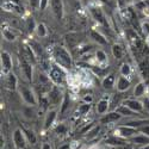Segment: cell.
I'll list each match as a JSON object with an SVG mask.
<instances>
[{"label": "cell", "mask_w": 149, "mask_h": 149, "mask_svg": "<svg viewBox=\"0 0 149 149\" xmlns=\"http://www.w3.org/2000/svg\"><path fill=\"white\" fill-rule=\"evenodd\" d=\"M78 48H79V54L80 55H84V54H86L87 52H91L92 49L94 48V45L93 44H84V45H79Z\"/></svg>", "instance_id": "cell-42"}, {"label": "cell", "mask_w": 149, "mask_h": 149, "mask_svg": "<svg viewBox=\"0 0 149 149\" xmlns=\"http://www.w3.org/2000/svg\"><path fill=\"white\" fill-rule=\"evenodd\" d=\"M20 54L25 57L26 60H29L32 65H36L37 63V55L35 54V52L32 50V48L29 45V44H24L22 50H20Z\"/></svg>", "instance_id": "cell-16"}, {"label": "cell", "mask_w": 149, "mask_h": 149, "mask_svg": "<svg viewBox=\"0 0 149 149\" xmlns=\"http://www.w3.org/2000/svg\"><path fill=\"white\" fill-rule=\"evenodd\" d=\"M50 1H52V0H41V3H40V10L41 11H44L49 5H50Z\"/></svg>", "instance_id": "cell-43"}, {"label": "cell", "mask_w": 149, "mask_h": 149, "mask_svg": "<svg viewBox=\"0 0 149 149\" xmlns=\"http://www.w3.org/2000/svg\"><path fill=\"white\" fill-rule=\"evenodd\" d=\"M66 43L67 45L69 47V49H73V48H77L80 45V36L75 32H72V33H68L66 35Z\"/></svg>", "instance_id": "cell-21"}, {"label": "cell", "mask_w": 149, "mask_h": 149, "mask_svg": "<svg viewBox=\"0 0 149 149\" xmlns=\"http://www.w3.org/2000/svg\"><path fill=\"white\" fill-rule=\"evenodd\" d=\"M131 86V81L129 78L127 77H123V75H119L117 78V81H116V88L118 92H127Z\"/></svg>", "instance_id": "cell-17"}, {"label": "cell", "mask_w": 149, "mask_h": 149, "mask_svg": "<svg viewBox=\"0 0 149 149\" xmlns=\"http://www.w3.org/2000/svg\"><path fill=\"white\" fill-rule=\"evenodd\" d=\"M4 146H5V140L3 137V135H1V136H0V149H3Z\"/></svg>", "instance_id": "cell-49"}, {"label": "cell", "mask_w": 149, "mask_h": 149, "mask_svg": "<svg viewBox=\"0 0 149 149\" xmlns=\"http://www.w3.org/2000/svg\"><path fill=\"white\" fill-rule=\"evenodd\" d=\"M91 110H92V104L82 102V104L79 105V107H78V113H79V116H85V115H87Z\"/></svg>", "instance_id": "cell-35"}, {"label": "cell", "mask_w": 149, "mask_h": 149, "mask_svg": "<svg viewBox=\"0 0 149 149\" xmlns=\"http://www.w3.org/2000/svg\"><path fill=\"white\" fill-rule=\"evenodd\" d=\"M123 117L122 115H119L116 110H112V111H109L107 113L103 115L99 119L100 124H111V123H116L118 120H120Z\"/></svg>", "instance_id": "cell-14"}, {"label": "cell", "mask_w": 149, "mask_h": 149, "mask_svg": "<svg viewBox=\"0 0 149 149\" xmlns=\"http://www.w3.org/2000/svg\"><path fill=\"white\" fill-rule=\"evenodd\" d=\"M0 61H1V73L4 75H7L13 68V61H12L11 54L6 50H3L1 54H0Z\"/></svg>", "instance_id": "cell-9"}, {"label": "cell", "mask_w": 149, "mask_h": 149, "mask_svg": "<svg viewBox=\"0 0 149 149\" xmlns=\"http://www.w3.org/2000/svg\"><path fill=\"white\" fill-rule=\"evenodd\" d=\"M18 61H19V67H20V70L23 73L24 78H25L29 82H32L33 81V65L29 60H26L24 57L20 53L18 56Z\"/></svg>", "instance_id": "cell-3"}, {"label": "cell", "mask_w": 149, "mask_h": 149, "mask_svg": "<svg viewBox=\"0 0 149 149\" xmlns=\"http://www.w3.org/2000/svg\"><path fill=\"white\" fill-rule=\"evenodd\" d=\"M52 11L54 16L56 17L57 20H61L63 18L65 15V5H63V0H52L50 1Z\"/></svg>", "instance_id": "cell-11"}, {"label": "cell", "mask_w": 149, "mask_h": 149, "mask_svg": "<svg viewBox=\"0 0 149 149\" xmlns=\"http://www.w3.org/2000/svg\"><path fill=\"white\" fill-rule=\"evenodd\" d=\"M123 124H125V125H129V127H132V128H136V129H140L144 125H147V124H149V119H144V118H131L129 120H127L125 123H123Z\"/></svg>", "instance_id": "cell-25"}, {"label": "cell", "mask_w": 149, "mask_h": 149, "mask_svg": "<svg viewBox=\"0 0 149 149\" xmlns=\"http://www.w3.org/2000/svg\"><path fill=\"white\" fill-rule=\"evenodd\" d=\"M123 104H125L129 109H131L134 112L141 115L143 111H144V105H143V102H141L139 98H129V99H125L123 102Z\"/></svg>", "instance_id": "cell-10"}, {"label": "cell", "mask_w": 149, "mask_h": 149, "mask_svg": "<svg viewBox=\"0 0 149 149\" xmlns=\"http://www.w3.org/2000/svg\"><path fill=\"white\" fill-rule=\"evenodd\" d=\"M119 74H120V75H123V77L129 78L132 74V67L128 63V62H124V63H122V66L119 68Z\"/></svg>", "instance_id": "cell-32"}, {"label": "cell", "mask_w": 149, "mask_h": 149, "mask_svg": "<svg viewBox=\"0 0 149 149\" xmlns=\"http://www.w3.org/2000/svg\"><path fill=\"white\" fill-rule=\"evenodd\" d=\"M147 84L141 80L136 84V86L134 87V97L135 98H143L146 97V93H147Z\"/></svg>", "instance_id": "cell-23"}, {"label": "cell", "mask_w": 149, "mask_h": 149, "mask_svg": "<svg viewBox=\"0 0 149 149\" xmlns=\"http://www.w3.org/2000/svg\"><path fill=\"white\" fill-rule=\"evenodd\" d=\"M111 53H112L113 57L116 60H122L124 57V55H125V50H124V47L119 43H115L112 44V47H111Z\"/></svg>", "instance_id": "cell-27"}, {"label": "cell", "mask_w": 149, "mask_h": 149, "mask_svg": "<svg viewBox=\"0 0 149 149\" xmlns=\"http://www.w3.org/2000/svg\"><path fill=\"white\" fill-rule=\"evenodd\" d=\"M1 33H3V37H4V38H5L6 41H8V42H15L16 38H17L16 33L12 31L11 28H6V26H4V28L1 29Z\"/></svg>", "instance_id": "cell-30"}, {"label": "cell", "mask_w": 149, "mask_h": 149, "mask_svg": "<svg viewBox=\"0 0 149 149\" xmlns=\"http://www.w3.org/2000/svg\"><path fill=\"white\" fill-rule=\"evenodd\" d=\"M99 132H100V127H99V125H93V128L85 135V139L88 140V141H91L93 139H97Z\"/></svg>", "instance_id": "cell-33"}, {"label": "cell", "mask_w": 149, "mask_h": 149, "mask_svg": "<svg viewBox=\"0 0 149 149\" xmlns=\"http://www.w3.org/2000/svg\"><path fill=\"white\" fill-rule=\"evenodd\" d=\"M105 143L106 144H110V146H116V147H123L127 144V140H123L120 137H117L116 135H112L110 136V137H107L105 140Z\"/></svg>", "instance_id": "cell-28"}, {"label": "cell", "mask_w": 149, "mask_h": 149, "mask_svg": "<svg viewBox=\"0 0 149 149\" xmlns=\"http://www.w3.org/2000/svg\"><path fill=\"white\" fill-rule=\"evenodd\" d=\"M143 105H144V110H148L149 111V98H144V100H143Z\"/></svg>", "instance_id": "cell-48"}, {"label": "cell", "mask_w": 149, "mask_h": 149, "mask_svg": "<svg viewBox=\"0 0 149 149\" xmlns=\"http://www.w3.org/2000/svg\"><path fill=\"white\" fill-rule=\"evenodd\" d=\"M82 102H84V103H90V104H92L93 97H92L91 94H85V95L82 97Z\"/></svg>", "instance_id": "cell-45"}, {"label": "cell", "mask_w": 149, "mask_h": 149, "mask_svg": "<svg viewBox=\"0 0 149 149\" xmlns=\"http://www.w3.org/2000/svg\"><path fill=\"white\" fill-rule=\"evenodd\" d=\"M36 26H37V24L33 19V17H29L26 19V30L29 33H33L36 31Z\"/></svg>", "instance_id": "cell-39"}, {"label": "cell", "mask_w": 149, "mask_h": 149, "mask_svg": "<svg viewBox=\"0 0 149 149\" xmlns=\"http://www.w3.org/2000/svg\"><path fill=\"white\" fill-rule=\"evenodd\" d=\"M28 44L32 48V50L35 52V54L37 55V57L43 54V48H42V45H41L38 42H36V41H32V40H31V41L28 42Z\"/></svg>", "instance_id": "cell-36"}, {"label": "cell", "mask_w": 149, "mask_h": 149, "mask_svg": "<svg viewBox=\"0 0 149 149\" xmlns=\"http://www.w3.org/2000/svg\"><path fill=\"white\" fill-rule=\"evenodd\" d=\"M94 60L98 63V66L105 67V65L107 63V54L103 50V49H97L95 54H94Z\"/></svg>", "instance_id": "cell-26"}, {"label": "cell", "mask_w": 149, "mask_h": 149, "mask_svg": "<svg viewBox=\"0 0 149 149\" xmlns=\"http://www.w3.org/2000/svg\"><path fill=\"white\" fill-rule=\"evenodd\" d=\"M35 33L37 35V37H40V38H44V37L48 36V28L44 23H38L36 26V31Z\"/></svg>", "instance_id": "cell-31"}, {"label": "cell", "mask_w": 149, "mask_h": 149, "mask_svg": "<svg viewBox=\"0 0 149 149\" xmlns=\"http://www.w3.org/2000/svg\"><path fill=\"white\" fill-rule=\"evenodd\" d=\"M69 106H70V94L68 92H66L63 100H62V103L60 105V115H65L69 110Z\"/></svg>", "instance_id": "cell-29"}, {"label": "cell", "mask_w": 149, "mask_h": 149, "mask_svg": "<svg viewBox=\"0 0 149 149\" xmlns=\"http://www.w3.org/2000/svg\"><path fill=\"white\" fill-rule=\"evenodd\" d=\"M23 131H24V134H25V136H26L28 142H29L30 144H36V142H37V136H36L35 131L31 130V129H23Z\"/></svg>", "instance_id": "cell-34"}, {"label": "cell", "mask_w": 149, "mask_h": 149, "mask_svg": "<svg viewBox=\"0 0 149 149\" xmlns=\"http://www.w3.org/2000/svg\"><path fill=\"white\" fill-rule=\"evenodd\" d=\"M139 131H140L141 134H143V135L149 136V124H147V125H144V127L140 128V129H139Z\"/></svg>", "instance_id": "cell-46"}, {"label": "cell", "mask_w": 149, "mask_h": 149, "mask_svg": "<svg viewBox=\"0 0 149 149\" xmlns=\"http://www.w3.org/2000/svg\"><path fill=\"white\" fill-rule=\"evenodd\" d=\"M116 111H117L119 115H122V117H127V118H134V117H137L139 116V113L134 112V111L131 109H129L125 104H122L118 107H116Z\"/></svg>", "instance_id": "cell-24"}, {"label": "cell", "mask_w": 149, "mask_h": 149, "mask_svg": "<svg viewBox=\"0 0 149 149\" xmlns=\"http://www.w3.org/2000/svg\"><path fill=\"white\" fill-rule=\"evenodd\" d=\"M141 32L144 38H149V22H142L141 23Z\"/></svg>", "instance_id": "cell-41"}, {"label": "cell", "mask_w": 149, "mask_h": 149, "mask_svg": "<svg viewBox=\"0 0 149 149\" xmlns=\"http://www.w3.org/2000/svg\"><path fill=\"white\" fill-rule=\"evenodd\" d=\"M48 99H49V103L53 106H58L61 105L62 100H63V97H65V93L60 90V86L57 85H54L53 88L49 91V93L47 94Z\"/></svg>", "instance_id": "cell-7"}, {"label": "cell", "mask_w": 149, "mask_h": 149, "mask_svg": "<svg viewBox=\"0 0 149 149\" xmlns=\"http://www.w3.org/2000/svg\"><path fill=\"white\" fill-rule=\"evenodd\" d=\"M88 11H90V15H91L92 19H94L95 23H98L99 25H102L104 28L107 26L106 16H105L104 11H103V8L100 6H90Z\"/></svg>", "instance_id": "cell-6"}, {"label": "cell", "mask_w": 149, "mask_h": 149, "mask_svg": "<svg viewBox=\"0 0 149 149\" xmlns=\"http://www.w3.org/2000/svg\"><path fill=\"white\" fill-rule=\"evenodd\" d=\"M98 1L102 4H105V5H110V0H98Z\"/></svg>", "instance_id": "cell-50"}, {"label": "cell", "mask_w": 149, "mask_h": 149, "mask_svg": "<svg viewBox=\"0 0 149 149\" xmlns=\"http://www.w3.org/2000/svg\"><path fill=\"white\" fill-rule=\"evenodd\" d=\"M29 3H30V7H31L32 10L40 8V3H41V0H29Z\"/></svg>", "instance_id": "cell-44"}, {"label": "cell", "mask_w": 149, "mask_h": 149, "mask_svg": "<svg viewBox=\"0 0 149 149\" xmlns=\"http://www.w3.org/2000/svg\"><path fill=\"white\" fill-rule=\"evenodd\" d=\"M5 86H6V88L8 91H16L18 90V78L13 73H8L7 75H5Z\"/></svg>", "instance_id": "cell-18"}, {"label": "cell", "mask_w": 149, "mask_h": 149, "mask_svg": "<svg viewBox=\"0 0 149 149\" xmlns=\"http://www.w3.org/2000/svg\"><path fill=\"white\" fill-rule=\"evenodd\" d=\"M54 131H55V134L58 135V136H63V135L67 134V131H68V127L66 125L65 123H58L57 125L54 128Z\"/></svg>", "instance_id": "cell-38"}, {"label": "cell", "mask_w": 149, "mask_h": 149, "mask_svg": "<svg viewBox=\"0 0 149 149\" xmlns=\"http://www.w3.org/2000/svg\"><path fill=\"white\" fill-rule=\"evenodd\" d=\"M90 37L92 38V41L94 43H97L98 45H106L107 44V38H106V37L100 31H98V30L92 29L90 31Z\"/></svg>", "instance_id": "cell-19"}, {"label": "cell", "mask_w": 149, "mask_h": 149, "mask_svg": "<svg viewBox=\"0 0 149 149\" xmlns=\"http://www.w3.org/2000/svg\"><path fill=\"white\" fill-rule=\"evenodd\" d=\"M110 110H111V109H110V97H109V95H105V97H103L102 99H99L98 103H97V105H95L97 113L100 115V116H103V115L107 113Z\"/></svg>", "instance_id": "cell-13"}, {"label": "cell", "mask_w": 149, "mask_h": 149, "mask_svg": "<svg viewBox=\"0 0 149 149\" xmlns=\"http://www.w3.org/2000/svg\"><path fill=\"white\" fill-rule=\"evenodd\" d=\"M137 134H140L139 129L125 125V124H120V125H118L113 131V135H116L117 137H120V139L127 140V141H129L131 137H134V136L137 135Z\"/></svg>", "instance_id": "cell-4"}, {"label": "cell", "mask_w": 149, "mask_h": 149, "mask_svg": "<svg viewBox=\"0 0 149 149\" xmlns=\"http://www.w3.org/2000/svg\"><path fill=\"white\" fill-rule=\"evenodd\" d=\"M125 100L123 97V92H118L115 93L113 95H111V99H110V109L111 110H116V107H118L119 105L123 104V102Z\"/></svg>", "instance_id": "cell-22"}, {"label": "cell", "mask_w": 149, "mask_h": 149, "mask_svg": "<svg viewBox=\"0 0 149 149\" xmlns=\"http://www.w3.org/2000/svg\"><path fill=\"white\" fill-rule=\"evenodd\" d=\"M12 141H13V146L16 149H26L28 140H26V136L24 134L23 129L17 128L13 131V134H12Z\"/></svg>", "instance_id": "cell-8"}, {"label": "cell", "mask_w": 149, "mask_h": 149, "mask_svg": "<svg viewBox=\"0 0 149 149\" xmlns=\"http://www.w3.org/2000/svg\"><path fill=\"white\" fill-rule=\"evenodd\" d=\"M57 119V110L53 109V110H48L45 117H44V123H43V129L44 130H49L54 127V124Z\"/></svg>", "instance_id": "cell-12"}, {"label": "cell", "mask_w": 149, "mask_h": 149, "mask_svg": "<svg viewBox=\"0 0 149 149\" xmlns=\"http://www.w3.org/2000/svg\"><path fill=\"white\" fill-rule=\"evenodd\" d=\"M129 142L132 144V146H139V147H142V146H146V144H149V136L147 135H143V134H137L135 135L134 137H131L129 140Z\"/></svg>", "instance_id": "cell-20"}, {"label": "cell", "mask_w": 149, "mask_h": 149, "mask_svg": "<svg viewBox=\"0 0 149 149\" xmlns=\"http://www.w3.org/2000/svg\"><path fill=\"white\" fill-rule=\"evenodd\" d=\"M140 70L142 72V75L144 78H148L149 77V60L146 57L142 62H140Z\"/></svg>", "instance_id": "cell-37"}, {"label": "cell", "mask_w": 149, "mask_h": 149, "mask_svg": "<svg viewBox=\"0 0 149 149\" xmlns=\"http://www.w3.org/2000/svg\"><path fill=\"white\" fill-rule=\"evenodd\" d=\"M48 75H49V78H50V80L53 81L54 85L62 86L66 82V79H67V70L54 62V63L52 65V67H50V69H49V72H48Z\"/></svg>", "instance_id": "cell-2"}, {"label": "cell", "mask_w": 149, "mask_h": 149, "mask_svg": "<svg viewBox=\"0 0 149 149\" xmlns=\"http://www.w3.org/2000/svg\"><path fill=\"white\" fill-rule=\"evenodd\" d=\"M19 94L22 97V99L24 100V103L28 104L29 106H35L38 103V99H37V95L35 94L33 90L28 87V86H19L18 87Z\"/></svg>", "instance_id": "cell-5"}, {"label": "cell", "mask_w": 149, "mask_h": 149, "mask_svg": "<svg viewBox=\"0 0 149 149\" xmlns=\"http://www.w3.org/2000/svg\"><path fill=\"white\" fill-rule=\"evenodd\" d=\"M52 56H53V60H54L55 63H57L62 68H65L66 70H70L74 66L72 54L63 45H55L53 48Z\"/></svg>", "instance_id": "cell-1"}, {"label": "cell", "mask_w": 149, "mask_h": 149, "mask_svg": "<svg viewBox=\"0 0 149 149\" xmlns=\"http://www.w3.org/2000/svg\"><path fill=\"white\" fill-rule=\"evenodd\" d=\"M3 8L6 10V11H18V10H23V7L20 8L18 5H16L15 3H12V1H6L3 4ZM19 12V11H18ZM20 13V12H19Z\"/></svg>", "instance_id": "cell-40"}, {"label": "cell", "mask_w": 149, "mask_h": 149, "mask_svg": "<svg viewBox=\"0 0 149 149\" xmlns=\"http://www.w3.org/2000/svg\"><path fill=\"white\" fill-rule=\"evenodd\" d=\"M116 75L113 73H110V74H106V75L103 78L102 80V86L105 91H111L116 87Z\"/></svg>", "instance_id": "cell-15"}, {"label": "cell", "mask_w": 149, "mask_h": 149, "mask_svg": "<svg viewBox=\"0 0 149 149\" xmlns=\"http://www.w3.org/2000/svg\"><path fill=\"white\" fill-rule=\"evenodd\" d=\"M41 149H53V146L49 142H43L42 146H41Z\"/></svg>", "instance_id": "cell-47"}, {"label": "cell", "mask_w": 149, "mask_h": 149, "mask_svg": "<svg viewBox=\"0 0 149 149\" xmlns=\"http://www.w3.org/2000/svg\"><path fill=\"white\" fill-rule=\"evenodd\" d=\"M139 149H149V144H146V146H142V147H140Z\"/></svg>", "instance_id": "cell-51"}]
</instances>
